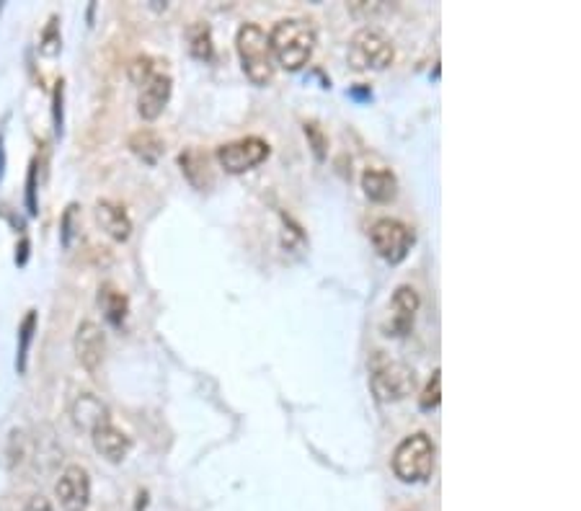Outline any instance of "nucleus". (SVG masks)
Masks as SVG:
<instances>
[{
	"label": "nucleus",
	"mask_w": 581,
	"mask_h": 511,
	"mask_svg": "<svg viewBox=\"0 0 581 511\" xmlns=\"http://www.w3.org/2000/svg\"><path fill=\"white\" fill-rule=\"evenodd\" d=\"M266 37H269L274 63L290 72H298V70L305 68L316 52V45H318V31H316L313 21L298 19V16L277 21Z\"/></svg>",
	"instance_id": "f257e3e1"
},
{
	"label": "nucleus",
	"mask_w": 581,
	"mask_h": 511,
	"mask_svg": "<svg viewBox=\"0 0 581 511\" xmlns=\"http://www.w3.org/2000/svg\"><path fill=\"white\" fill-rule=\"evenodd\" d=\"M235 52L240 68L254 86H269L274 80L277 63L269 46V37L258 23H243L235 34Z\"/></svg>",
	"instance_id": "f03ea898"
},
{
	"label": "nucleus",
	"mask_w": 581,
	"mask_h": 511,
	"mask_svg": "<svg viewBox=\"0 0 581 511\" xmlns=\"http://www.w3.org/2000/svg\"><path fill=\"white\" fill-rule=\"evenodd\" d=\"M434 457H437V447L432 437L417 431L398 441L393 457H391V467L400 483H424L434 473Z\"/></svg>",
	"instance_id": "7ed1b4c3"
},
{
	"label": "nucleus",
	"mask_w": 581,
	"mask_h": 511,
	"mask_svg": "<svg viewBox=\"0 0 581 511\" xmlns=\"http://www.w3.org/2000/svg\"><path fill=\"white\" fill-rule=\"evenodd\" d=\"M347 60L351 70H357V72H367V70L377 72V70L393 65L395 46L385 31H380L375 26H362L349 39Z\"/></svg>",
	"instance_id": "20e7f679"
},
{
	"label": "nucleus",
	"mask_w": 581,
	"mask_h": 511,
	"mask_svg": "<svg viewBox=\"0 0 581 511\" xmlns=\"http://www.w3.org/2000/svg\"><path fill=\"white\" fill-rule=\"evenodd\" d=\"M370 243L380 258L400 264L414 246V230L395 217H383L370 228Z\"/></svg>",
	"instance_id": "39448f33"
},
{
	"label": "nucleus",
	"mask_w": 581,
	"mask_h": 511,
	"mask_svg": "<svg viewBox=\"0 0 581 511\" xmlns=\"http://www.w3.org/2000/svg\"><path fill=\"white\" fill-rule=\"evenodd\" d=\"M215 155H217V163L228 173L238 176V173H248V171L258 168L261 163L272 155V147H269V142L264 138H254L251 135V138L232 139V142L220 145Z\"/></svg>",
	"instance_id": "423d86ee"
},
{
	"label": "nucleus",
	"mask_w": 581,
	"mask_h": 511,
	"mask_svg": "<svg viewBox=\"0 0 581 511\" xmlns=\"http://www.w3.org/2000/svg\"><path fill=\"white\" fill-rule=\"evenodd\" d=\"M370 388L380 403H398L417 390V372L403 362H385L372 372Z\"/></svg>",
	"instance_id": "0eeeda50"
},
{
	"label": "nucleus",
	"mask_w": 581,
	"mask_h": 511,
	"mask_svg": "<svg viewBox=\"0 0 581 511\" xmlns=\"http://www.w3.org/2000/svg\"><path fill=\"white\" fill-rule=\"evenodd\" d=\"M72 348H75V359L80 362V367L96 374L104 367V359H106V333H104V328L93 323V321H83L75 328Z\"/></svg>",
	"instance_id": "6e6552de"
},
{
	"label": "nucleus",
	"mask_w": 581,
	"mask_h": 511,
	"mask_svg": "<svg viewBox=\"0 0 581 511\" xmlns=\"http://www.w3.org/2000/svg\"><path fill=\"white\" fill-rule=\"evenodd\" d=\"M57 498L65 511H86L91 504V475L80 465H68L57 481Z\"/></svg>",
	"instance_id": "1a4fd4ad"
},
{
	"label": "nucleus",
	"mask_w": 581,
	"mask_h": 511,
	"mask_svg": "<svg viewBox=\"0 0 581 511\" xmlns=\"http://www.w3.org/2000/svg\"><path fill=\"white\" fill-rule=\"evenodd\" d=\"M418 305H421V300H418L417 289L411 284H400L393 292V300H391V318L385 323V336H393V339L406 336L414 325Z\"/></svg>",
	"instance_id": "9d476101"
},
{
	"label": "nucleus",
	"mask_w": 581,
	"mask_h": 511,
	"mask_svg": "<svg viewBox=\"0 0 581 511\" xmlns=\"http://www.w3.org/2000/svg\"><path fill=\"white\" fill-rule=\"evenodd\" d=\"M171 93H173V80L168 72H158L153 75L145 86H139L138 96V114L145 121H156L163 114V109L168 106L171 101Z\"/></svg>",
	"instance_id": "9b49d317"
},
{
	"label": "nucleus",
	"mask_w": 581,
	"mask_h": 511,
	"mask_svg": "<svg viewBox=\"0 0 581 511\" xmlns=\"http://www.w3.org/2000/svg\"><path fill=\"white\" fill-rule=\"evenodd\" d=\"M91 441L93 449L112 465H122L127 457H130V449H132V440L114 426L112 421L109 423H101L98 429L91 431Z\"/></svg>",
	"instance_id": "f8f14e48"
},
{
	"label": "nucleus",
	"mask_w": 581,
	"mask_h": 511,
	"mask_svg": "<svg viewBox=\"0 0 581 511\" xmlns=\"http://www.w3.org/2000/svg\"><path fill=\"white\" fill-rule=\"evenodd\" d=\"M93 214H96L98 228L106 232L112 240H116V243H127V240H130V235H132V220H130L127 209L122 207V205H116L112 199H101V202H96Z\"/></svg>",
	"instance_id": "ddd939ff"
},
{
	"label": "nucleus",
	"mask_w": 581,
	"mask_h": 511,
	"mask_svg": "<svg viewBox=\"0 0 581 511\" xmlns=\"http://www.w3.org/2000/svg\"><path fill=\"white\" fill-rule=\"evenodd\" d=\"M70 416H72V423L83 431L91 434L93 429H98L101 423H109L112 421V414L106 408V403L93 393H80L72 406H70Z\"/></svg>",
	"instance_id": "4468645a"
},
{
	"label": "nucleus",
	"mask_w": 581,
	"mask_h": 511,
	"mask_svg": "<svg viewBox=\"0 0 581 511\" xmlns=\"http://www.w3.org/2000/svg\"><path fill=\"white\" fill-rule=\"evenodd\" d=\"M362 188H365V197L370 202L377 205H388L393 202L395 194H398V181L388 168H367L362 173Z\"/></svg>",
	"instance_id": "2eb2a0df"
},
{
	"label": "nucleus",
	"mask_w": 581,
	"mask_h": 511,
	"mask_svg": "<svg viewBox=\"0 0 581 511\" xmlns=\"http://www.w3.org/2000/svg\"><path fill=\"white\" fill-rule=\"evenodd\" d=\"M98 307H101L104 318L114 328H122V323L127 321V313H130L127 295L122 289H116L114 284H109V281L98 287Z\"/></svg>",
	"instance_id": "dca6fc26"
},
{
	"label": "nucleus",
	"mask_w": 581,
	"mask_h": 511,
	"mask_svg": "<svg viewBox=\"0 0 581 511\" xmlns=\"http://www.w3.org/2000/svg\"><path fill=\"white\" fill-rule=\"evenodd\" d=\"M127 147L132 150V155H138L139 161L147 163V165H156V163L161 161L163 153H165L163 139L158 138V132H153V130H138V132H132L130 139H127Z\"/></svg>",
	"instance_id": "f3484780"
},
{
	"label": "nucleus",
	"mask_w": 581,
	"mask_h": 511,
	"mask_svg": "<svg viewBox=\"0 0 581 511\" xmlns=\"http://www.w3.org/2000/svg\"><path fill=\"white\" fill-rule=\"evenodd\" d=\"M179 165H181V173L189 179V184L194 186V188H205V186L212 181V176H209L207 171V155H202L197 147L184 150V153L179 155Z\"/></svg>",
	"instance_id": "a211bd4d"
},
{
	"label": "nucleus",
	"mask_w": 581,
	"mask_h": 511,
	"mask_svg": "<svg viewBox=\"0 0 581 511\" xmlns=\"http://www.w3.org/2000/svg\"><path fill=\"white\" fill-rule=\"evenodd\" d=\"M34 333H37V310H29L23 315L21 323H19V354H16L19 374L26 372V359H29V348H31V341H34Z\"/></svg>",
	"instance_id": "6ab92c4d"
},
{
	"label": "nucleus",
	"mask_w": 581,
	"mask_h": 511,
	"mask_svg": "<svg viewBox=\"0 0 581 511\" xmlns=\"http://www.w3.org/2000/svg\"><path fill=\"white\" fill-rule=\"evenodd\" d=\"M163 70H158V60L156 57H150V54H139L135 57L132 63H130V80L135 83V86H145L153 75H158Z\"/></svg>",
	"instance_id": "aec40b11"
},
{
	"label": "nucleus",
	"mask_w": 581,
	"mask_h": 511,
	"mask_svg": "<svg viewBox=\"0 0 581 511\" xmlns=\"http://www.w3.org/2000/svg\"><path fill=\"white\" fill-rule=\"evenodd\" d=\"M39 52L45 57H57L63 52V37H60V23H57V16H52L49 23L45 26L42 31V39H39Z\"/></svg>",
	"instance_id": "412c9836"
},
{
	"label": "nucleus",
	"mask_w": 581,
	"mask_h": 511,
	"mask_svg": "<svg viewBox=\"0 0 581 511\" xmlns=\"http://www.w3.org/2000/svg\"><path fill=\"white\" fill-rule=\"evenodd\" d=\"M191 54L194 57H199V60H205V63H209L212 57H215V46H212V37H209V29L207 26H194L191 29Z\"/></svg>",
	"instance_id": "4be33fe9"
},
{
	"label": "nucleus",
	"mask_w": 581,
	"mask_h": 511,
	"mask_svg": "<svg viewBox=\"0 0 581 511\" xmlns=\"http://www.w3.org/2000/svg\"><path fill=\"white\" fill-rule=\"evenodd\" d=\"M442 400V372L434 370L432 372V377H429V382H426V388H424V393L418 395V408L421 411H434L437 406H440Z\"/></svg>",
	"instance_id": "5701e85b"
},
{
	"label": "nucleus",
	"mask_w": 581,
	"mask_h": 511,
	"mask_svg": "<svg viewBox=\"0 0 581 511\" xmlns=\"http://www.w3.org/2000/svg\"><path fill=\"white\" fill-rule=\"evenodd\" d=\"M305 138H307L310 147H313V155H316L318 161H324L325 147H328V139H325L324 130H321L316 121H305Z\"/></svg>",
	"instance_id": "b1692460"
},
{
	"label": "nucleus",
	"mask_w": 581,
	"mask_h": 511,
	"mask_svg": "<svg viewBox=\"0 0 581 511\" xmlns=\"http://www.w3.org/2000/svg\"><path fill=\"white\" fill-rule=\"evenodd\" d=\"M26 209H29V214L39 212V202H37V161L29 163V173H26Z\"/></svg>",
	"instance_id": "393cba45"
},
{
	"label": "nucleus",
	"mask_w": 581,
	"mask_h": 511,
	"mask_svg": "<svg viewBox=\"0 0 581 511\" xmlns=\"http://www.w3.org/2000/svg\"><path fill=\"white\" fill-rule=\"evenodd\" d=\"M8 457H11V465L21 463L23 457H26V431H23V429H13V431H11Z\"/></svg>",
	"instance_id": "a878e982"
},
{
	"label": "nucleus",
	"mask_w": 581,
	"mask_h": 511,
	"mask_svg": "<svg viewBox=\"0 0 581 511\" xmlns=\"http://www.w3.org/2000/svg\"><path fill=\"white\" fill-rule=\"evenodd\" d=\"M63 91H65V83L60 80L52 93V124L57 135H63Z\"/></svg>",
	"instance_id": "bb28decb"
},
{
	"label": "nucleus",
	"mask_w": 581,
	"mask_h": 511,
	"mask_svg": "<svg viewBox=\"0 0 581 511\" xmlns=\"http://www.w3.org/2000/svg\"><path fill=\"white\" fill-rule=\"evenodd\" d=\"M75 205H70L68 209H65V214H63V246L65 248H70V243H72V228H75Z\"/></svg>",
	"instance_id": "cd10ccee"
},
{
	"label": "nucleus",
	"mask_w": 581,
	"mask_h": 511,
	"mask_svg": "<svg viewBox=\"0 0 581 511\" xmlns=\"http://www.w3.org/2000/svg\"><path fill=\"white\" fill-rule=\"evenodd\" d=\"M23 511H55V509H52L49 498H45V496H31Z\"/></svg>",
	"instance_id": "c85d7f7f"
},
{
	"label": "nucleus",
	"mask_w": 581,
	"mask_h": 511,
	"mask_svg": "<svg viewBox=\"0 0 581 511\" xmlns=\"http://www.w3.org/2000/svg\"><path fill=\"white\" fill-rule=\"evenodd\" d=\"M26 258H29V240L23 238L21 248H19V254H16V264H19V266H23V264H26Z\"/></svg>",
	"instance_id": "c756f323"
},
{
	"label": "nucleus",
	"mask_w": 581,
	"mask_h": 511,
	"mask_svg": "<svg viewBox=\"0 0 581 511\" xmlns=\"http://www.w3.org/2000/svg\"><path fill=\"white\" fill-rule=\"evenodd\" d=\"M3 168H5V153H3V132H0V179H3Z\"/></svg>",
	"instance_id": "7c9ffc66"
},
{
	"label": "nucleus",
	"mask_w": 581,
	"mask_h": 511,
	"mask_svg": "<svg viewBox=\"0 0 581 511\" xmlns=\"http://www.w3.org/2000/svg\"><path fill=\"white\" fill-rule=\"evenodd\" d=\"M351 96H354V98H365V96H370V91H367V88H354Z\"/></svg>",
	"instance_id": "2f4dec72"
}]
</instances>
